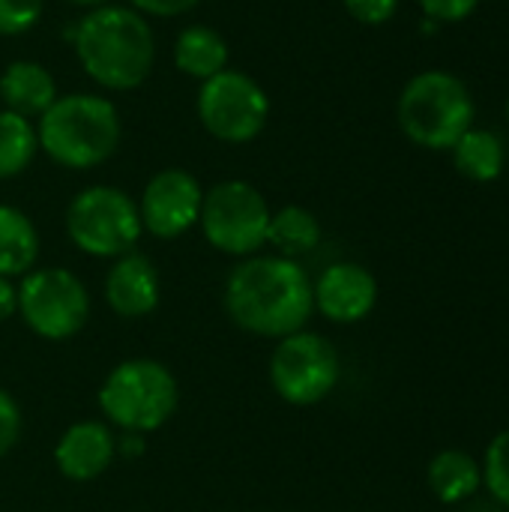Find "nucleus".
Wrapping results in <instances>:
<instances>
[{
	"mask_svg": "<svg viewBox=\"0 0 509 512\" xmlns=\"http://www.w3.org/2000/svg\"><path fill=\"white\" fill-rule=\"evenodd\" d=\"M198 3L201 0H129V6L144 18H177L192 12Z\"/></svg>",
	"mask_w": 509,
	"mask_h": 512,
	"instance_id": "bb28decb",
	"label": "nucleus"
},
{
	"mask_svg": "<svg viewBox=\"0 0 509 512\" xmlns=\"http://www.w3.org/2000/svg\"><path fill=\"white\" fill-rule=\"evenodd\" d=\"M426 483L441 504L456 507V504L471 501L483 489V471L471 453L441 450L426 468Z\"/></svg>",
	"mask_w": 509,
	"mask_h": 512,
	"instance_id": "dca6fc26",
	"label": "nucleus"
},
{
	"mask_svg": "<svg viewBox=\"0 0 509 512\" xmlns=\"http://www.w3.org/2000/svg\"><path fill=\"white\" fill-rule=\"evenodd\" d=\"M18 312L36 336L63 342L87 324L90 294L66 267H42L30 270L18 285Z\"/></svg>",
	"mask_w": 509,
	"mask_h": 512,
	"instance_id": "9d476101",
	"label": "nucleus"
},
{
	"mask_svg": "<svg viewBox=\"0 0 509 512\" xmlns=\"http://www.w3.org/2000/svg\"><path fill=\"white\" fill-rule=\"evenodd\" d=\"M162 285L153 261L141 252H126L114 258L105 276V300L120 318H144L159 306Z\"/></svg>",
	"mask_w": 509,
	"mask_h": 512,
	"instance_id": "ddd939ff",
	"label": "nucleus"
},
{
	"mask_svg": "<svg viewBox=\"0 0 509 512\" xmlns=\"http://www.w3.org/2000/svg\"><path fill=\"white\" fill-rule=\"evenodd\" d=\"M507 123H509V96H507Z\"/></svg>",
	"mask_w": 509,
	"mask_h": 512,
	"instance_id": "c756f323",
	"label": "nucleus"
},
{
	"mask_svg": "<svg viewBox=\"0 0 509 512\" xmlns=\"http://www.w3.org/2000/svg\"><path fill=\"white\" fill-rule=\"evenodd\" d=\"M18 438H21V408L0 387V459L18 444Z\"/></svg>",
	"mask_w": 509,
	"mask_h": 512,
	"instance_id": "a878e982",
	"label": "nucleus"
},
{
	"mask_svg": "<svg viewBox=\"0 0 509 512\" xmlns=\"http://www.w3.org/2000/svg\"><path fill=\"white\" fill-rule=\"evenodd\" d=\"M270 204L267 198L246 180H222L204 192L201 204V231L207 243L225 255L249 258L267 246L270 228Z\"/></svg>",
	"mask_w": 509,
	"mask_h": 512,
	"instance_id": "0eeeda50",
	"label": "nucleus"
},
{
	"mask_svg": "<svg viewBox=\"0 0 509 512\" xmlns=\"http://www.w3.org/2000/svg\"><path fill=\"white\" fill-rule=\"evenodd\" d=\"M267 243L282 258L297 261L300 255H309L321 243V222L315 219L312 210H306L300 204H288V207L270 213Z\"/></svg>",
	"mask_w": 509,
	"mask_h": 512,
	"instance_id": "aec40b11",
	"label": "nucleus"
},
{
	"mask_svg": "<svg viewBox=\"0 0 509 512\" xmlns=\"http://www.w3.org/2000/svg\"><path fill=\"white\" fill-rule=\"evenodd\" d=\"M15 312H18V288L6 276H0V321L12 318Z\"/></svg>",
	"mask_w": 509,
	"mask_h": 512,
	"instance_id": "cd10ccee",
	"label": "nucleus"
},
{
	"mask_svg": "<svg viewBox=\"0 0 509 512\" xmlns=\"http://www.w3.org/2000/svg\"><path fill=\"white\" fill-rule=\"evenodd\" d=\"M342 378V360L336 345L309 330H297L273 348L270 384L288 405H318L324 402Z\"/></svg>",
	"mask_w": 509,
	"mask_h": 512,
	"instance_id": "6e6552de",
	"label": "nucleus"
},
{
	"mask_svg": "<svg viewBox=\"0 0 509 512\" xmlns=\"http://www.w3.org/2000/svg\"><path fill=\"white\" fill-rule=\"evenodd\" d=\"M315 309L333 324H357L363 321L378 303V282L375 276L354 261L330 264L318 282H312Z\"/></svg>",
	"mask_w": 509,
	"mask_h": 512,
	"instance_id": "f8f14e48",
	"label": "nucleus"
},
{
	"mask_svg": "<svg viewBox=\"0 0 509 512\" xmlns=\"http://www.w3.org/2000/svg\"><path fill=\"white\" fill-rule=\"evenodd\" d=\"M39 258V234L30 216L12 204H0V276L30 273Z\"/></svg>",
	"mask_w": 509,
	"mask_h": 512,
	"instance_id": "6ab92c4d",
	"label": "nucleus"
},
{
	"mask_svg": "<svg viewBox=\"0 0 509 512\" xmlns=\"http://www.w3.org/2000/svg\"><path fill=\"white\" fill-rule=\"evenodd\" d=\"M225 312L246 333L285 339L315 312L312 279L294 258L249 255L225 282Z\"/></svg>",
	"mask_w": 509,
	"mask_h": 512,
	"instance_id": "f257e3e1",
	"label": "nucleus"
},
{
	"mask_svg": "<svg viewBox=\"0 0 509 512\" xmlns=\"http://www.w3.org/2000/svg\"><path fill=\"white\" fill-rule=\"evenodd\" d=\"M66 3H72V6H84V9L90 12V9H99V6H108L111 0H66Z\"/></svg>",
	"mask_w": 509,
	"mask_h": 512,
	"instance_id": "c85d7f7f",
	"label": "nucleus"
},
{
	"mask_svg": "<svg viewBox=\"0 0 509 512\" xmlns=\"http://www.w3.org/2000/svg\"><path fill=\"white\" fill-rule=\"evenodd\" d=\"M480 471H483V489L492 495V501L509 510V429L498 432L489 441Z\"/></svg>",
	"mask_w": 509,
	"mask_h": 512,
	"instance_id": "4be33fe9",
	"label": "nucleus"
},
{
	"mask_svg": "<svg viewBox=\"0 0 509 512\" xmlns=\"http://www.w3.org/2000/svg\"><path fill=\"white\" fill-rule=\"evenodd\" d=\"M123 135L117 105L99 93H66L39 117V150L60 168L87 171L114 156Z\"/></svg>",
	"mask_w": 509,
	"mask_h": 512,
	"instance_id": "7ed1b4c3",
	"label": "nucleus"
},
{
	"mask_svg": "<svg viewBox=\"0 0 509 512\" xmlns=\"http://www.w3.org/2000/svg\"><path fill=\"white\" fill-rule=\"evenodd\" d=\"M453 165L465 180L474 183H492L504 174L507 165V147L501 141V135H495L492 129H480L471 126L453 147Z\"/></svg>",
	"mask_w": 509,
	"mask_h": 512,
	"instance_id": "a211bd4d",
	"label": "nucleus"
},
{
	"mask_svg": "<svg viewBox=\"0 0 509 512\" xmlns=\"http://www.w3.org/2000/svg\"><path fill=\"white\" fill-rule=\"evenodd\" d=\"M69 240L93 258H120L144 234L138 204L117 186H87L66 210Z\"/></svg>",
	"mask_w": 509,
	"mask_h": 512,
	"instance_id": "423d86ee",
	"label": "nucleus"
},
{
	"mask_svg": "<svg viewBox=\"0 0 509 512\" xmlns=\"http://www.w3.org/2000/svg\"><path fill=\"white\" fill-rule=\"evenodd\" d=\"M195 111L213 138L225 144H249L270 120V96L252 75L222 69L219 75L201 81Z\"/></svg>",
	"mask_w": 509,
	"mask_h": 512,
	"instance_id": "1a4fd4ad",
	"label": "nucleus"
},
{
	"mask_svg": "<svg viewBox=\"0 0 509 512\" xmlns=\"http://www.w3.org/2000/svg\"><path fill=\"white\" fill-rule=\"evenodd\" d=\"M45 0H0V36H21L42 18Z\"/></svg>",
	"mask_w": 509,
	"mask_h": 512,
	"instance_id": "5701e85b",
	"label": "nucleus"
},
{
	"mask_svg": "<svg viewBox=\"0 0 509 512\" xmlns=\"http://www.w3.org/2000/svg\"><path fill=\"white\" fill-rule=\"evenodd\" d=\"M342 3L354 21L369 24V27L387 24L399 12V0H342Z\"/></svg>",
	"mask_w": 509,
	"mask_h": 512,
	"instance_id": "b1692460",
	"label": "nucleus"
},
{
	"mask_svg": "<svg viewBox=\"0 0 509 512\" xmlns=\"http://www.w3.org/2000/svg\"><path fill=\"white\" fill-rule=\"evenodd\" d=\"M177 399L174 375L156 360H126L114 366L99 390L102 414L132 435L165 426L177 411Z\"/></svg>",
	"mask_w": 509,
	"mask_h": 512,
	"instance_id": "39448f33",
	"label": "nucleus"
},
{
	"mask_svg": "<svg viewBox=\"0 0 509 512\" xmlns=\"http://www.w3.org/2000/svg\"><path fill=\"white\" fill-rule=\"evenodd\" d=\"M54 75L36 60H12L0 75V102L6 111L39 120L57 99Z\"/></svg>",
	"mask_w": 509,
	"mask_h": 512,
	"instance_id": "2eb2a0df",
	"label": "nucleus"
},
{
	"mask_svg": "<svg viewBox=\"0 0 509 512\" xmlns=\"http://www.w3.org/2000/svg\"><path fill=\"white\" fill-rule=\"evenodd\" d=\"M399 129L423 150H450L477 117L471 87L447 69L417 72L396 102Z\"/></svg>",
	"mask_w": 509,
	"mask_h": 512,
	"instance_id": "20e7f679",
	"label": "nucleus"
},
{
	"mask_svg": "<svg viewBox=\"0 0 509 512\" xmlns=\"http://www.w3.org/2000/svg\"><path fill=\"white\" fill-rule=\"evenodd\" d=\"M72 48L87 78L114 93L141 87L156 63L150 21L120 3L90 9L72 30Z\"/></svg>",
	"mask_w": 509,
	"mask_h": 512,
	"instance_id": "f03ea898",
	"label": "nucleus"
},
{
	"mask_svg": "<svg viewBox=\"0 0 509 512\" xmlns=\"http://www.w3.org/2000/svg\"><path fill=\"white\" fill-rule=\"evenodd\" d=\"M423 15L435 24H456V21H465L477 6L480 0H417Z\"/></svg>",
	"mask_w": 509,
	"mask_h": 512,
	"instance_id": "393cba45",
	"label": "nucleus"
},
{
	"mask_svg": "<svg viewBox=\"0 0 509 512\" xmlns=\"http://www.w3.org/2000/svg\"><path fill=\"white\" fill-rule=\"evenodd\" d=\"M114 453H117V444L108 426H102L99 420H81L60 435L54 447V462L66 480L90 483L108 471V465L114 462Z\"/></svg>",
	"mask_w": 509,
	"mask_h": 512,
	"instance_id": "4468645a",
	"label": "nucleus"
},
{
	"mask_svg": "<svg viewBox=\"0 0 509 512\" xmlns=\"http://www.w3.org/2000/svg\"><path fill=\"white\" fill-rule=\"evenodd\" d=\"M39 138L33 120L0 108V180L18 177L36 156Z\"/></svg>",
	"mask_w": 509,
	"mask_h": 512,
	"instance_id": "412c9836",
	"label": "nucleus"
},
{
	"mask_svg": "<svg viewBox=\"0 0 509 512\" xmlns=\"http://www.w3.org/2000/svg\"><path fill=\"white\" fill-rule=\"evenodd\" d=\"M174 66L198 81H207L228 69V42L207 24H189L174 39Z\"/></svg>",
	"mask_w": 509,
	"mask_h": 512,
	"instance_id": "f3484780",
	"label": "nucleus"
},
{
	"mask_svg": "<svg viewBox=\"0 0 509 512\" xmlns=\"http://www.w3.org/2000/svg\"><path fill=\"white\" fill-rule=\"evenodd\" d=\"M201 204L204 189L195 180V174L183 168H165L147 180L138 201V213L147 234L159 240H174L198 225Z\"/></svg>",
	"mask_w": 509,
	"mask_h": 512,
	"instance_id": "9b49d317",
	"label": "nucleus"
}]
</instances>
